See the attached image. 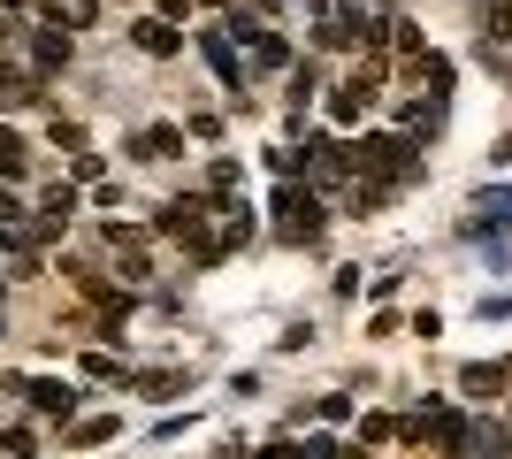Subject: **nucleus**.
<instances>
[{
  "mask_svg": "<svg viewBox=\"0 0 512 459\" xmlns=\"http://www.w3.org/2000/svg\"><path fill=\"white\" fill-rule=\"evenodd\" d=\"M421 138H406V131H367L360 146H352V161H360V176H383V184H413L421 176Z\"/></svg>",
  "mask_w": 512,
  "mask_h": 459,
  "instance_id": "obj_1",
  "label": "nucleus"
},
{
  "mask_svg": "<svg viewBox=\"0 0 512 459\" xmlns=\"http://www.w3.org/2000/svg\"><path fill=\"white\" fill-rule=\"evenodd\" d=\"M276 230L291 245L321 238V192H314V184H283V192H276Z\"/></svg>",
  "mask_w": 512,
  "mask_h": 459,
  "instance_id": "obj_2",
  "label": "nucleus"
},
{
  "mask_svg": "<svg viewBox=\"0 0 512 459\" xmlns=\"http://www.w3.org/2000/svg\"><path fill=\"white\" fill-rule=\"evenodd\" d=\"M375 92H383V69L367 62V69H360V77H344V85H337V92H329V123H360V115H367V108H375Z\"/></svg>",
  "mask_w": 512,
  "mask_h": 459,
  "instance_id": "obj_3",
  "label": "nucleus"
},
{
  "mask_svg": "<svg viewBox=\"0 0 512 459\" xmlns=\"http://www.w3.org/2000/svg\"><path fill=\"white\" fill-rule=\"evenodd\" d=\"M306 169H314V184H344L360 161H352V146H344V138H306Z\"/></svg>",
  "mask_w": 512,
  "mask_h": 459,
  "instance_id": "obj_4",
  "label": "nucleus"
},
{
  "mask_svg": "<svg viewBox=\"0 0 512 459\" xmlns=\"http://www.w3.org/2000/svg\"><path fill=\"white\" fill-rule=\"evenodd\" d=\"M130 39H138V54H153V62H169L176 46H184V31H176L169 16H138V23H130Z\"/></svg>",
  "mask_w": 512,
  "mask_h": 459,
  "instance_id": "obj_5",
  "label": "nucleus"
},
{
  "mask_svg": "<svg viewBox=\"0 0 512 459\" xmlns=\"http://www.w3.org/2000/svg\"><path fill=\"white\" fill-rule=\"evenodd\" d=\"M207 207H214V199H199V192L169 199V207H161V230H169V238H199V222H207Z\"/></svg>",
  "mask_w": 512,
  "mask_h": 459,
  "instance_id": "obj_6",
  "label": "nucleus"
},
{
  "mask_svg": "<svg viewBox=\"0 0 512 459\" xmlns=\"http://www.w3.org/2000/svg\"><path fill=\"white\" fill-rule=\"evenodd\" d=\"M428 437L444 444L451 459H467V437H474V429H467V421H459V414H451V406H428Z\"/></svg>",
  "mask_w": 512,
  "mask_h": 459,
  "instance_id": "obj_7",
  "label": "nucleus"
},
{
  "mask_svg": "<svg viewBox=\"0 0 512 459\" xmlns=\"http://www.w3.org/2000/svg\"><path fill=\"white\" fill-rule=\"evenodd\" d=\"M54 69H69V31H39L31 39V77H54Z\"/></svg>",
  "mask_w": 512,
  "mask_h": 459,
  "instance_id": "obj_8",
  "label": "nucleus"
},
{
  "mask_svg": "<svg viewBox=\"0 0 512 459\" xmlns=\"http://www.w3.org/2000/svg\"><path fill=\"white\" fill-rule=\"evenodd\" d=\"M505 375H512L505 360H467V368H459V383H467L474 398H497V391H505Z\"/></svg>",
  "mask_w": 512,
  "mask_h": 459,
  "instance_id": "obj_9",
  "label": "nucleus"
},
{
  "mask_svg": "<svg viewBox=\"0 0 512 459\" xmlns=\"http://www.w3.org/2000/svg\"><path fill=\"white\" fill-rule=\"evenodd\" d=\"M413 85H428V100L451 92V54H413Z\"/></svg>",
  "mask_w": 512,
  "mask_h": 459,
  "instance_id": "obj_10",
  "label": "nucleus"
},
{
  "mask_svg": "<svg viewBox=\"0 0 512 459\" xmlns=\"http://www.w3.org/2000/svg\"><path fill=\"white\" fill-rule=\"evenodd\" d=\"M138 161H169V153H184V131H169V123H153V131H138Z\"/></svg>",
  "mask_w": 512,
  "mask_h": 459,
  "instance_id": "obj_11",
  "label": "nucleus"
},
{
  "mask_svg": "<svg viewBox=\"0 0 512 459\" xmlns=\"http://www.w3.org/2000/svg\"><path fill=\"white\" fill-rule=\"evenodd\" d=\"M23 391H31V406H39V414H69V406H77V391H69V383H54V375L23 383Z\"/></svg>",
  "mask_w": 512,
  "mask_h": 459,
  "instance_id": "obj_12",
  "label": "nucleus"
},
{
  "mask_svg": "<svg viewBox=\"0 0 512 459\" xmlns=\"http://www.w3.org/2000/svg\"><path fill=\"white\" fill-rule=\"evenodd\" d=\"M512 39V0H482V54Z\"/></svg>",
  "mask_w": 512,
  "mask_h": 459,
  "instance_id": "obj_13",
  "label": "nucleus"
},
{
  "mask_svg": "<svg viewBox=\"0 0 512 459\" xmlns=\"http://www.w3.org/2000/svg\"><path fill=\"white\" fill-rule=\"evenodd\" d=\"M444 131V100H413L406 108V138H436Z\"/></svg>",
  "mask_w": 512,
  "mask_h": 459,
  "instance_id": "obj_14",
  "label": "nucleus"
},
{
  "mask_svg": "<svg viewBox=\"0 0 512 459\" xmlns=\"http://www.w3.org/2000/svg\"><path fill=\"white\" fill-rule=\"evenodd\" d=\"M474 207H482V215H474L467 230H490V222H497V230H505V222H512V192H482V199H474Z\"/></svg>",
  "mask_w": 512,
  "mask_h": 459,
  "instance_id": "obj_15",
  "label": "nucleus"
},
{
  "mask_svg": "<svg viewBox=\"0 0 512 459\" xmlns=\"http://www.w3.org/2000/svg\"><path fill=\"white\" fill-rule=\"evenodd\" d=\"M245 46H253V69H291V46H283V39H268V31H253Z\"/></svg>",
  "mask_w": 512,
  "mask_h": 459,
  "instance_id": "obj_16",
  "label": "nucleus"
},
{
  "mask_svg": "<svg viewBox=\"0 0 512 459\" xmlns=\"http://www.w3.org/2000/svg\"><path fill=\"white\" fill-rule=\"evenodd\" d=\"M0 100H39V77L16 62H0Z\"/></svg>",
  "mask_w": 512,
  "mask_h": 459,
  "instance_id": "obj_17",
  "label": "nucleus"
},
{
  "mask_svg": "<svg viewBox=\"0 0 512 459\" xmlns=\"http://www.w3.org/2000/svg\"><path fill=\"white\" fill-rule=\"evenodd\" d=\"M390 192H398V184H383V176H360V184H352V215H375Z\"/></svg>",
  "mask_w": 512,
  "mask_h": 459,
  "instance_id": "obj_18",
  "label": "nucleus"
},
{
  "mask_svg": "<svg viewBox=\"0 0 512 459\" xmlns=\"http://www.w3.org/2000/svg\"><path fill=\"white\" fill-rule=\"evenodd\" d=\"M23 169H31V153H23V138H16V131H0V184H16Z\"/></svg>",
  "mask_w": 512,
  "mask_h": 459,
  "instance_id": "obj_19",
  "label": "nucleus"
},
{
  "mask_svg": "<svg viewBox=\"0 0 512 459\" xmlns=\"http://www.w3.org/2000/svg\"><path fill=\"white\" fill-rule=\"evenodd\" d=\"M390 437H398V421H390V414H367L360 421V452H367V444H390Z\"/></svg>",
  "mask_w": 512,
  "mask_h": 459,
  "instance_id": "obj_20",
  "label": "nucleus"
},
{
  "mask_svg": "<svg viewBox=\"0 0 512 459\" xmlns=\"http://www.w3.org/2000/svg\"><path fill=\"white\" fill-rule=\"evenodd\" d=\"M390 46H398V54H406V62H413V54H421V31H413V23H398V16H390Z\"/></svg>",
  "mask_w": 512,
  "mask_h": 459,
  "instance_id": "obj_21",
  "label": "nucleus"
},
{
  "mask_svg": "<svg viewBox=\"0 0 512 459\" xmlns=\"http://www.w3.org/2000/svg\"><path fill=\"white\" fill-rule=\"evenodd\" d=\"M299 452H306V459H352V452H344V444H337V437H306V444H299Z\"/></svg>",
  "mask_w": 512,
  "mask_h": 459,
  "instance_id": "obj_22",
  "label": "nucleus"
},
{
  "mask_svg": "<svg viewBox=\"0 0 512 459\" xmlns=\"http://www.w3.org/2000/svg\"><path fill=\"white\" fill-rule=\"evenodd\" d=\"M146 276H153V261L138 253V245H130V253H123V284H146Z\"/></svg>",
  "mask_w": 512,
  "mask_h": 459,
  "instance_id": "obj_23",
  "label": "nucleus"
},
{
  "mask_svg": "<svg viewBox=\"0 0 512 459\" xmlns=\"http://www.w3.org/2000/svg\"><path fill=\"white\" fill-rule=\"evenodd\" d=\"M260 459H306V452H299V444H291V437H276V444H268V452H260Z\"/></svg>",
  "mask_w": 512,
  "mask_h": 459,
  "instance_id": "obj_24",
  "label": "nucleus"
},
{
  "mask_svg": "<svg viewBox=\"0 0 512 459\" xmlns=\"http://www.w3.org/2000/svg\"><path fill=\"white\" fill-rule=\"evenodd\" d=\"M0 222H23V207H16V192L0 184Z\"/></svg>",
  "mask_w": 512,
  "mask_h": 459,
  "instance_id": "obj_25",
  "label": "nucleus"
},
{
  "mask_svg": "<svg viewBox=\"0 0 512 459\" xmlns=\"http://www.w3.org/2000/svg\"><path fill=\"white\" fill-rule=\"evenodd\" d=\"M0 8H16V0H0Z\"/></svg>",
  "mask_w": 512,
  "mask_h": 459,
  "instance_id": "obj_26",
  "label": "nucleus"
}]
</instances>
